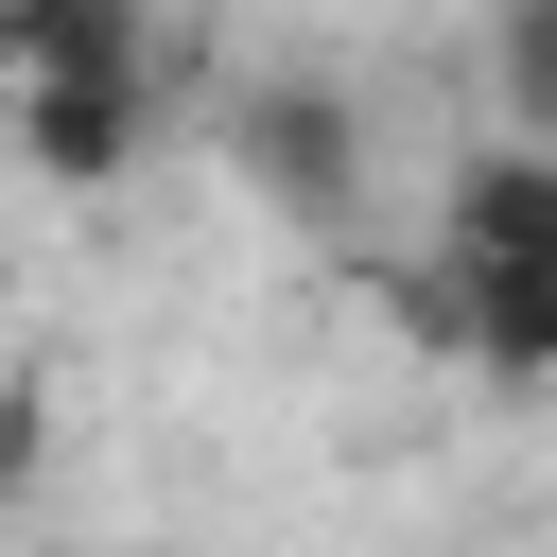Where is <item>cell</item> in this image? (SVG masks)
<instances>
[{"mask_svg": "<svg viewBox=\"0 0 557 557\" xmlns=\"http://www.w3.org/2000/svg\"><path fill=\"white\" fill-rule=\"evenodd\" d=\"M470 366L487 383H557V244L505 261V278H470Z\"/></svg>", "mask_w": 557, "mask_h": 557, "instance_id": "5", "label": "cell"}, {"mask_svg": "<svg viewBox=\"0 0 557 557\" xmlns=\"http://www.w3.org/2000/svg\"><path fill=\"white\" fill-rule=\"evenodd\" d=\"M540 244H557V139H487V157L435 191V261L505 278V261H540Z\"/></svg>", "mask_w": 557, "mask_h": 557, "instance_id": "1", "label": "cell"}, {"mask_svg": "<svg viewBox=\"0 0 557 557\" xmlns=\"http://www.w3.org/2000/svg\"><path fill=\"white\" fill-rule=\"evenodd\" d=\"M244 174H261L296 226H331L348 174H366V157H348V104H331V87H244Z\"/></svg>", "mask_w": 557, "mask_h": 557, "instance_id": "3", "label": "cell"}, {"mask_svg": "<svg viewBox=\"0 0 557 557\" xmlns=\"http://www.w3.org/2000/svg\"><path fill=\"white\" fill-rule=\"evenodd\" d=\"M487 70H505V122H522V139H557V0H505Z\"/></svg>", "mask_w": 557, "mask_h": 557, "instance_id": "6", "label": "cell"}, {"mask_svg": "<svg viewBox=\"0 0 557 557\" xmlns=\"http://www.w3.org/2000/svg\"><path fill=\"white\" fill-rule=\"evenodd\" d=\"M17 470H35V400H0V487H17Z\"/></svg>", "mask_w": 557, "mask_h": 557, "instance_id": "7", "label": "cell"}, {"mask_svg": "<svg viewBox=\"0 0 557 557\" xmlns=\"http://www.w3.org/2000/svg\"><path fill=\"white\" fill-rule=\"evenodd\" d=\"M52 70H139V0H0V87Z\"/></svg>", "mask_w": 557, "mask_h": 557, "instance_id": "4", "label": "cell"}, {"mask_svg": "<svg viewBox=\"0 0 557 557\" xmlns=\"http://www.w3.org/2000/svg\"><path fill=\"white\" fill-rule=\"evenodd\" d=\"M139 70H52V87H17V157L52 174V191H104L122 157H139Z\"/></svg>", "mask_w": 557, "mask_h": 557, "instance_id": "2", "label": "cell"}]
</instances>
